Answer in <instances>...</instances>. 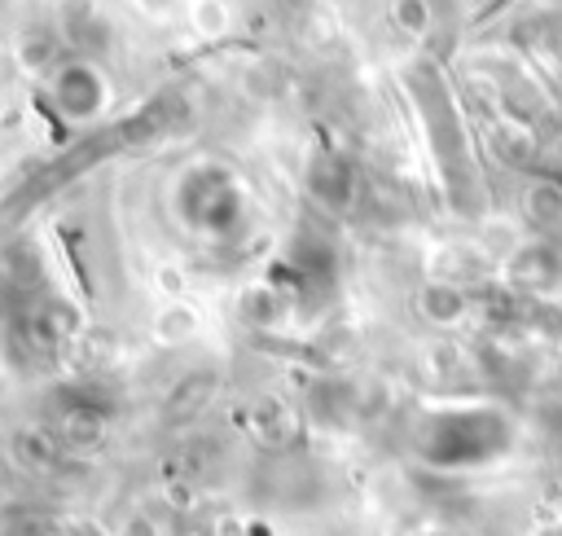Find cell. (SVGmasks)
<instances>
[{"label":"cell","instance_id":"1","mask_svg":"<svg viewBox=\"0 0 562 536\" xmlns=\"http://www.w3.org/2000/svg\"><path fill=\"white\" fill-rule=\"evenodd\" d=\"M514 444V422L487 404L439 409L417 426V453L439 470H470L496 461Z\"/></svg>","mask_w":562,"mask_h":536},{"label":"cell","instance_id":"4","mask_svg":"<svg viewBox=\"0 0 562 536\" xmlns=\"http://www.w3.org/2000/svg\"><path fill=\"white\" fill-rule=\"evenodd\" d=\"M53 97H57V105H61L70 119H88V114L101 105V79H97V70H88V66H66V70L57 75Z\"/></svg>","mask_w":562,"mask_h":536},{"label":"cell","instance_id":"3","mask_svg":"<svg viewBox=\"0 0 562 536\" xmlns=\"http://www.w3.org/2000/svg\"><path fill=\"white\" fill-rule=\"evenodd\" d=\"M180 202H184V220L198 224L202 233H215V237L233 233L237 220H241L237 180H233L224 167H215V163H206V167H198V171L184 176Z\"/></svg>","mask_w":562,"mask_h":536},{"label":"cell","instance_id":"2","mask_svg":"<svg viewBox=\"0 0 562 536\" xmlns=\"http://www.w3.org/2000/svg\"><path fill=\"white\" fill-rule=\"evenodd\" d=\"M413 92H417V105L426 110V127H430V141L439 149V163H443V176H448V189L457 198H465V171H470V158H465V132L452 114V101L443 92V83L435 79V70H417L413 75Z\"/></svg>","mask_w":562,"mask_h":536}]
</instances>
